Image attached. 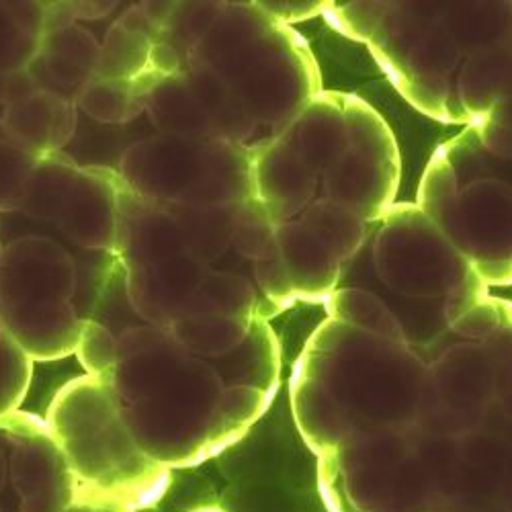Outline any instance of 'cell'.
I'll return each mask as SVG.
<instances>
[{
    "mask_svg": "<svg viewBox=\"0 0 512 512\" xmlns=\"http://www.w3.org/2000/svg\"><path fill=\"white\" fill-rule=\"evenodd\" d=\"M91 318L111 332L99 377L142 451L170 469L205 463L242 441L279 390L281 347L263 318L236 351L195 355L168 326L136 314L119 263Z\"/></svg>",
    "mask_w": 512,
    "mask_h": 512,
    "instance_id": "1",
    "label": "cell"
},
{
    "mask_svg": "<svg viewBox=\"0 0 512 512\" xmlns=\"http://www.w3.org/2000/svg\"><path fill=\"white\" fill-rule=\"evenodd\" d=\"M424 373L414 347L326 318L291 371L297 431L320 457L357 435L414 424Z\"/></svg>",
    "mask_w": 512,
    "mask_h": 512,
    "instance_id": "2",
    "label": "cell"
},
{
    "mask_svg": "<svg viewBox=\"0 0 512 512\" xmlns=\"http://www.w3.org/2000/svg\"><path fill=\"white\" fill-rule=\"evenodd\" d=\"M338 287L373 293L420 353L490 295L441 228L416 203L398 201L373 224L367 244L343 267Z\"/></svg>",
    "mask_w": 512,
    "mask_h": 512,
    "instance_id": "3",
    "label": "cell"
},
{
    "mask_svg": "<svg viewBox=\"0 0 512 512\" xmlns=\"http://www.w3.org/2000/svg\"><path fill=\"white\" fill-rule=\"evenodd\" d=\"M461 439L392 426L357 435L318 457L328 512H433L445 498Z\"/></svg>",
    "mask_w": 512,
    "mask_h": 512,
    "instance_id": "4",
    "label": "cell"
},
{
    "mask_svg": "<svg viewBox=\"0 0 512 512\" xmlns=\"http://www.w3.org/2000/svg\"><path fill=\"white\" fill-rule=\"evenodd\" d=\"M191 62L224 78L271 136H279L324 91L306 39L259 3H224Z\"/></svg>",
    "mask_w": 512,
    "mask_h": 512,
    "instance_id": "5",
    "label": "cell"
},
{
    "mask_svg": "<svg viewBox=\"0 0 512 512\" xmlns=\"http://www.w3.org/2000/svg\"><path fill=\"white\" fill-rule=\"evenodd\" d=\"M46 422L70 463L78 500L138 512L164 498L170 467L142 451L101 377L70 379Z\"/></svg>",
    "mask_w": 512,
    "mask_h": 512,
    "instance_id": "6",
    "label": "cell"
},
{
    "mask_svg": "<svg viewBox=\"0 0 512 512\" xmlns=\"http://www.w3.org/2000/svg\"><path fill=\"white\" fill-rule=\"evenodd\" d=\"M439 152L426 164L416 205L488 287L512 285V160L490 154L472 125Z\"/></svg>",
    "mask_w": 512,
    "mask_h": 512,
    "instance_id": "7",
    "label": "cell"
},
{
    "mask_svg": "<svg viewBox=\"0 0 512 512\" xmlns=\"http://www.w3.org/2000/svg\"><path fill=\"white\" fill-rule=\"evenodd\" d=\"M113 269L84 273L56 240L17 238L0 252V324L33 361L70 357Z\"/></svg>",
    "mask_w": 512,
    "mask_h": 512,
    "instance_id": "8",
    "label": "cell"
},
{
    "mask_svg": "<svg viewBox=\"0 0 512 512\" xmlns=\"http://www.w3.org/2000/svg\"><path fill=\"white\" fill-rule=\"evenodd\" d=\"M496 316L498 297L488 295L422 353L426 373L416 424L424 431L461 439L500 408V369L484 336Z\"/></svg>",
    "mask_w": 512,
    "mask_h": 512,
    "instance_id": "9",
    "label": "cell"
},
{
    "mask_svg": "<svg viewBox=\"0 0 512 512\" xmlns=\"http://www.w3.org/2000/svg\"><path fill=\"white\" fill-rule=\"evenodd\" d=\"M117 173L134 193L164 205H238L254 197L250 146L158 134L127 148Z\"/></svg>",
    "mask_w": 512,
    "mask_h": 512,
    "instance_id": "10",
    "label": "cell"
},
{
    "mask_svg": "<svg viewBox=\"0 0 512 512\" xmlns=\"http://www.w3.org/2000/svg\"><path fill=\"white\" fill-rule=\"evenodd\" d=\"M367 48L412 107L443 123L469 125L457 97L463 56L443 23L441 3H388Z\"/></svg>",
    "mask_w": 512,
    "mask_h": 512,
    "instance_id": "11",
    "label": "cell"
},
{
    "mask_svg": "<svg viewBox=\"0 0 512 512\" xmlns=\"http://www.w3.org/2000/svg\"><path fill=\"white\" fill-rule=\"evenodd\" d=\"M347 150L322 175L324 197L375 224L394 203L402 179L400 146L388 121L365 99L345 95Z\"/></svg>",
    "mask_w": 512,
    "mask_h": 512,
    "instance_id": "12",
    "label": "cell"
},
{
    "mask_svg": "<svg viewBox=\"0 0 512 512\" xmlns=\"http://www.w3.org/2000/svg\"><path fill=\"white\" fill-rule=\"evenodd\" d=\"M78 500L70 463L46 418H0V512H66Z\"/></svg>",
    "mask_w": 512,
    "mask_h": 512,
    "instance_id": "13",
    "label": "cell"
},
{
    "mask_svg": "<svg viewBox=\"0 0 512 512\" xmlns=\"http://www.w3.org/2000/svg\"><path fill=\"white\" fill-rule=\"evenodd\" d=\"M433 512H512V441L484 429L461 437L451 486Z\"/></svg>",
    "mask_w": 512,
    "mask_h": 512,
    "instance_id": "14",
    "label": "cell"
},
{
    "mask_svg": "<svg viewBox=\"0 0 512 512\" xmlns=\"http://www.w3.org/2000/svg\"><path fill=\"white\" fill-rule=\"evenodd\" d=\"M58 230L84 250L115 254L119 226V173L105 166H82L64 201Z\"/></svg>",
    "mask_w": 512,
    "mask_h": 512,
    "instance_id": "15",
    "label": "cell"
},
{
    "mask_svg": "<svg viewBox=\"0 0 512 512\" xmlns=\"http://www.w3.org/2000/svg\"><path fill=\"white\" fill-rule=\"evenodd\" d=\"M248 146L254 197L263 201L277 226L295 220L316 199L320 177L277 136Z\"/></svg>",
    "mask_w": 512,
    "mask_h": 512,
    "instance_id": "16",
    "label": "cell"
},
{
    "mask_svg": "<svg viewBox=\"0 0 512 512\" xmlns=\"http://www.w3.org/2000/svg\"><path fill=\"white\" fill-rule=\"evenodd\" d=\"M101 44L78 23L54 29L41 37L39 50L27 72L39 91L78 101L87 84L97 76Z\"/></svg>",
    "mask_w": 512,
    "mask_h": 512,
    "instance_id": "17",
    "label": "cell"
},
{
    "mask_svg": "<svg viewBox=\"0 0 512 512\" xmlns=\"http://www.w3.org/2000/svg\"><path fill=\"white\" fill-rule=\"evenodd\" d=\"M345 95L322 91L277 136L322 179L347 150Z\"/></svg>",
    "mask_w": 512,
    "mask_h": 512,
    "instance_id": "18",
    "label": "cell"
},
{
    "mask_svg": "<svg viewBox=\"0 0 512 512\" xmlns=\"http://www.w3.org/2000/svg\"><path fill=\"white\" fill-rule=\"evenodd\" d=\"M3 123L11 142L35 158L64 152L78 125V105L46 91L5 107Z\"/></svg>",
    "mask_w": 512,
    "mask_h": 512,
    "instance_id": "19",
    "label": "cell"
},
{
    "mask_svg": "<svg viewBox=\"0 0 512 512\" xmlns=\"http://www.w3.org/2000/svg\"><path fill=\"white\" fill-rule=\"evenodd\" d=\"M277 244L297 302L324 304L343 273L338 256L297 218L277 226Z\"/></svg>",
    "mask_w": 512,
    "mask_h": 512,
    "instance_id": "20",
    "label": "cell"
},
{
    "mask_svg": "<svg viewBox=\"0 0 512 512\" xmlns=\"http://www.w3.org/2000/svg\"><path fill=\"white\" fill-rule=\"evenodd\" d=\"M183 76L207 113L213 138L248 146L252 136L259 132V123L240 97L228 87V82L195 62L189 64Z\"/></svg>",
    "mask_w": 512,
    "mask_h": 512,
    "instance_id": "21",
    "label": "cell"
},
{
    "mask_svg": "<svg viewBox=\"0 0 512 512\" xmlns=\"http://www.w3.org/2000/svg\"><path fill=\"white\" fill-rule=\"evenodd\" d=\"M441 17L463 60L512 44V3H441Z\"/></svg>",
    "mask_w": 512,
    "mask_h": 512,
    "instance_id": "22",
    "label": "cell"
},
{
    "mask_svg": "<svg viewBox=\"0 0 512 512\" xmlns=\"http://www.w3.org/2000/svg\"><path fill=\"white\" fill-rule=\"evenodd\" d=\"M146 113L158 134L216 140L207 113L191 91L183 72L177 76H160L154 82L148 93Z\"/></svg>",
    "mask_w": 512,
    "mask_h": 512,
    "instance_id": "23",
    "label": "cell"
},
{
    "mask_svg": "<svg viewBox=\"0 0 512 512\" xmlns=\"http://www.w3.org/2000/svg\"><path fill=\"white\" fill-rule=\"evenodd\" d=\"M510 46L469 56L461 62L457 72V97L469 125L486 117L492 107L506 97L512 60Z\"/></svg>",
    "mask_w": 512,
    "mask_h": 512,
    "instance_id": "24",
    "label": "cell"
},
{
    "mask_svg": "<svg viewBox=\"0 0 512 512\" xmlns=\"http://www.w3.org/2000/svg\"><path fill=\"white\" fill-rule=\"evenodd\" d=\"M158 78L160 74L154 70L134 80H109L95 76L78 97L76 105L82 113H87L99 123H130L146 113L148 93Z\"/></svg>",
    "mask_w": 512,
    "mask_h": 512,
    "instance_id": "25",
    "label": "cell"
},
{
    "mask_svg": "<svg viewBox=\"0 0 512 512\" xmlns=\"http://www.w3.org/2000/svg\"><path fill=\"white\" fill-rule=\"evenodd\" d=\"M297 220L338 256L343 267L361 252L373 228V224H367L351 207L326 197L314 199Z\"/></svg>",
    "mask_w": 512,
    "mask_h": 512,
    "instance_id": "26",
    "label": "cell"
},
{
    "mask_svg": "<svg viewBox=\"0 0 512 512\" xmlns=\"http://www.w3.org/2000/svg\"><path fill=\"white\" fill-rule=\"evenodd\" d=\"M179 226L187 250L205 265H213L232 248L234 205H166Z\"/></svg>",
    "mask_w": 512,
    "mask_h": 512,
    "instance_id": "27",
    "label": "cell"
},
{
    "mask_svg": "<svg viewBox=\"0 0 512 512\" xmlns=\"http://www.w3.org/2000/svg\"><path fill=\"white\" fill-rule=\"evenodd\" d=\"M80 168L64 152L37 158L19 211L35 222L56 224Z\"/></svg>",
    "mask_w": 512,
    "mask_h": 512,
    "instance_id": "28",
    "label": "cell"
},
{
    "mask_svg": "<svg viewBox=\"0 0 512 512\" xmlns=\"http://www.w3.org/2000/svg\"><path fill=\"white\" fill-rule=\"evenodd\" d=\"M46 3H0V74L29 68L44 37Z\"/></svg>",
    "mask_w": 512,
    "mask_h": 512,
    "instance_id": "29",
    "label": "cell"
},
{
    "mask_svg": "<svg viewBox=\"0 0 512 512\" xmlns=\"http://www.w3.org/2000/svg\"><path fill=\"white\" fill-rule=\"evenodd\" d=\"M154 41L138 31L127 29L119 21L107 31L97 64V78L134 80L150 72Z\"/></svg>",
    "mask_w": 512,
    "mask_h": 512,
    "instance_id": "30",
    "label": "cell"
},
{
    "mask_svg": "<svg viewBox=\"0 0 512 512\" xmlns=\"http://www.w3.org/2000/svg\"><path fill=\"white\" fill-rule=\"evenodd\" d=\"M232 248L252 263L271 259L279 252L277 222L261 199L248 197L234 205Z\"/></svg>",
    "mask_w": 512,
    "mask_h": 512,
    "instance_id": "31",
    "label": "cell"
},
{
    "mask_svg": "<svg viewBox=\"0 0 512 512\" xmlns=\"http://www.w3.org/2000/svg\"><path fill=\"white\" fill-rule=\"evenodd\" d=\"M222 9L224 3H175L158 41L175 48L191 62L205 35L216 25Z\"/></svg>",
    "mask_w": 512,
    "mask_h": 512,
    "instance_id": "32",
    "label": "cell"
},
{
    "mask_svg": "<svg viewBox=\"0 0 512 512\" xmlns=\"http://www.w3.org/2000/svg\"><path fill=\"white\" fill-rule=\"evenodd\" d=\"M37 158L11 140H0V213L19 211Z\"/></svg>",
    "mask_w": 512,
    "mask_h": 512,
    "instance_id": "33",
    "label": "cell"
},
{
    "mask_svg": "<svg viewBox=\"0 0 512 512\" xmlns=\"http://www.w3.org/2000/svg\"><path fill=\"white\" fill-rule=\"evenodd\" d=\"M386 11L388 3H324L322 15L338 33L369 44Z\"/></svg>",
    "mask_w": 512,
    "mask_h": 512,
    "instance_id": "34",
    "label": "cell"
},
{
    "mask_svg": "<svg viewBox=\"0 0 512 512\" xmlns=\"http://www.w3.org/2000/svg\"><path fill=\"white\" fill-rule=\"evenodd\" d=\"M472 127L490 154L512 160V97L498 101L492 111Z\"/></svg>",
    "mask_w": 512,
    "mask_h": 512,
    "instance_id": "35",
    "label": "cell"
},
{
    "mask_svg": "<svg viewBox=\"0 0 512 512\" xmlns=\"http://www.w3.org/2000/svg\"><path fill=\"white\" fill-rule=\"evenodd\" d=\"M259 7L271 15L273 19L285 23L291 27V23H302L308 19H314L322 15L324 3H314V0H304V3H289V0H279V3H273V0H267V3H259Z\"/></svg>",
    "mask_w": 512,
    "mask_h": 512,
    "instance_id": "36",
    "label": "cell"
},
{
    "mask_svg": "<svg viewBox=\"0 0 512 512\" xmlns=\"http://www.w3.org/2000/svg\"><path fill=\"white\" fill-rule=\"evenodd\" d=\"M117 3H70L74 19H101L115 9Z\"/></svg>",
    "mask_w": 512,
    "mask_h": 512,
    "instance_id": "37",
    "label": "cell"
},
{
    "mask_svg": "<svg viewBox=\"0 0 512 512\" xmlns=\"http://www.w3.org/2000/svg\"><path fill=\"white\" fill-rule=\"evenodd\" d=\"M66 512H130V510L115 508V506H105V504H95V502L76 500Z\"/></svg>",
    "mask_w": 512,
    "mask_h": 512,
    "instance_id": "38",
    "label": "cell"
},
{
    "mask_svg": "<svg viewBox=\"0 0 512 512\" xmlns=\"http://www.w3.org/2000/svg\"><path fill=\"white\" fill-rule=\"evenodd\" d=\"M15 345V338L0 324V357H3Z\"/></svg>",
    "mask_w": 512,
    "mask_h": 512,
    "instance_id": "39",
    "label": "cell"
},
{
    "mask_svg": "<svg viewBox=\"0 0 512 512\" xmlns=\"http://www.w3.org/2000/svg\"><path fill=\"white\" fill-rule=\"evenodd\" d=\"M512 50V46H510ZM506 97H512V60H510V74H508V89H506Z\"/></svg>",
    "mask_w": 512,
    "mask_h": 512,
    "instance_id": "40",
    "label": "cell"
},
{
    "mask_svg": "<svg viewBox=\"0 0 512 512\" xmlns=\"http://www.w3.org/2000/svg\"><path fill=\"white\" fill-rule=\"evenodd\" d=\"M0 140H9L7 130H5V123H3V117H0Z\"/></svg>",
    "mask_w": 512,
    "mask_h": 512,
    "instance_id": "41",
    "label": "cell"
},
{
    "mask_svg": "<svg viewBox=\"0 0 512 512\" xmlns=\"http://www.w3.org/2000/svg\"><path fill=\"white\" fill-rule=\"evenodd\" d=\"M193 512H224V510H222V508H213V506H211V508H199V510H193Z\"/></svg>",
    "mask_w": 512,
    "mask_h": 512,
    "instance_id": "42",
    "label": "cell"
},
{
    "mask_svg": "<svg viewBox=\"0 0 512 512\" xmlns=\"http://www.w3.org/2000/svg\"><path fill=\"white\" fill-rule=\"evenodd\" d=\"M0 252H3V244H0Z\"/></svg>",
    "mask_w": 512,
    "mask_h": 512,
    "instance_id": "43",
    "label": "cell"
}]
</instances>
